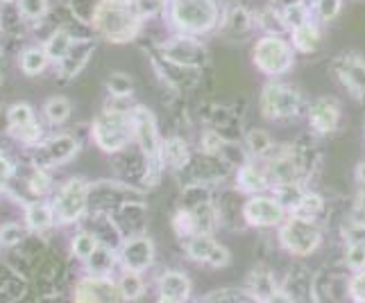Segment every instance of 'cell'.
<instances>
[{
    "label": "cell",
    "instance_id": "cell-18",
    "mask_svg": "<svg viewBox=\"0 0 365 303\" xmlns=\"http://www.w3.org/2000/svg\"><path fill=\"white\" fill-rule=\"evenodd\" d=\"M193 152L188 141H184L182 136H170L161 143V161L163 168H170L173 172H182L188 161H191Z\"/></svg>",
    "mask_w": 365,
    "mask_h": 303
},
{
    "label": "cell",
    "instance_id": "cell-25",
    "mask_svg": "<svg viewBox=\"0 0 365 303\" xmlns=\"http://www.w3.org/2000/svg\"><path fill=\"white\" fill-rule=\"evenodd\" d=\"M274 289H277L274 276L268 270H255L250 274V292L257 297L259 303L266 301Z\"/></svg>",
    "mask_w": 365,
    "mask_h": 303
},
{
    "label": "cell",
    "instance_id": "cell-9",
    "mask_svg": "<svg viewBox=\"0 0 365 303\" xmlns=\"http://www.w3.org/2000/svg\"><path fill=\"white\" fill-rule=\"evenodd\" d=\"M184 251L193 262L205 265V267H213V270L227 267L232 260L230 249L220 245L211 233H195L191 238H186Z\"/></svg>",
    "mask_w": 365,
    "mask_h": 303
},
{
    "label": "cell",
    "instance_id": "cell-38",
    "mask_svg": "<svg viewBox=\"0 0 365 303\" xmlns=\"http://www.w3.org/2000/svg\"><path fill=\"white\" fill-rule=\"evenodd\" d=\"M166 3H168V0H134L136 11L141 14L143 21H153L157 16H163V11H166Z\"/></svg>",
    "mask_w": 365,
    "mask_h": 303
},
{
    "label": "cell",
    "instance_id": "cell-12",
    "mask_svg": "<svg viewBox=\"0 0 365 303\" xmlns=\"http://www.w3.org/2000/svg\"><path fill=\"white\" fill-rule=\"evenodd\" d=\"M236 179V191L243 195H259V193H270L272 191V181H270V172L266 166V159H247L243 166H238L234 172Z\"/></svg>",
    "mask_w": 365,
    "mask_h": 303
},
{
    "label": "cell",
    "instance_id": "cell-42",
    "mask_svg": "<svg viewBox=\"0 0 365 303\" xmlns=\"http://www.w3.org/2000/svg\"><path fill=\"white\" fill-rule=\"evenodd\" d=\"M21 238H23V231H21V226H16V224H7V226L0 229V240H3L5 245H14V243H19Z\"/></svg>",
    "mask_w": 365,
    "mask_h": 303
},
{
    "label": "cell",
    "instance_id": "cell-11",
    "mask_svg": "<svg viewBox=\"0 0 365 303\" xmlns=\"http://www.w3.org/2000/svg\"><path fill=\"white\" fill-rule=\"evenodd\" d=\"M343 120V109L338 105L336 97L329 95H320L316 100H311L307 107V122L309 127L324 136V134H334L338 127H341Z\"/></svg>",
    "mask_w": 365,
    "mask_h": 303
},
{
    "label": "cell",
    "instance_id": "cell-3",
    "mask_svg": "<svg viewBox=\"0 0 365 303\" xmlns=\"http://www.w3.org/2000/svg\"><path fill=\"white\" fill-rule=\"evenodd\" d=\"M250 57L266 80H284L295 68L297 53L286 34H259L252 41Z\"/></svg>",
    "mask_w": 365,
    "mask_h": 303
},
{
    "label": "cell",
    "instance_id": "cell-13",
    "mask_svg": "<svg viewBox=\"0 0 365 303\" xmlns=\"http://www.w3.org/2000/svg\"><path fill=\"white\" fill-rule=\"evenodd\" d=\"M252 32H257L255 11L243 3L225 5L218 34L227 36V39H234V41H243L245 36H250Z\"/></svg>",
    "mask_w": 365,
    "mask_h": 303
},
{
    "label": "cell",
    "instance_id": "cell-4",
    "mask_svg": "<svg viewBox=\"0 0 365 303\" xmlns=\"http://www.w3.org/2000/svg\"><path fill=\"white\" fill-rule=\"evenodd\" d=\"M307 97L286 80H268L259 93V111L270 122H291L307 116Z\"/></svg>",
    "mask_w": 365,
    "mask_h": 303
},
{
    "label": "cell",
    "instance_id": "cell-8",
    "mask_svg": "<svg viewBox=\"0 0 365 303\" xmlns=\"http://www.w3.org/2000/svg\"><path fill=\"white\" fill-rule=\"evenodd\" d=\"M241 218L252 229H279L288 218V211L272 193H259L243 201Z\"/></svg>",
    "mask_w": 365,
    "mask_h": 303
},
{
    "label": "cell",
    "instance_id": "cell-16",
    "mask_svg": "<svg viewBox=\"0 0 365 303\" xmlns=\"http://www.w3.org/2000/svg\"><path fill=\"white\" fill-rule=\"evenodd\" d=\"M120 289L114 281L105 279V276H93L80 283L75 303H118Z\"/></svg>",
    "mask_w": 365,
    "mask_h": 303
},
{
    "label": "cell",
    "instance_id": "cell-22",
    "mask_svg": "<svg viewBox=\"0 0 365 303\" xmlns=\"http://www.w3.org/2000/svg\"><path fill=\"white\" fill-rule=\"evenodd\" d=\"M255 21H257V32L259 34H286L288 36V30L284 25L282 14L268 3L255 11Z\"/></svg>",
    "mask_w": 365,
    "mask_h": 303
},
{
    "label": "cell",
    "instance_id": "cell-43",
    "mask_svg": "<svg viewBox=\"0 0 365 303\" xmlns=\"http://www.w3.org/2000/svg\"><path fill=\"white\" fill-rule=\"evenodd\" d=\"M30 188L34 193H39L43 195L48 188H50V179H48V174L46 172H34V176L30 179Z\"/></svg>",
    "mask_w": 365,
    "mask_h": 303
},
{
    "label": "cell",
    "instance_id": "cell-6",
    "mask_svg": "<svg viewBox=\"0 0 365 303\" xmlns=\"http://www.w3.org/2000/svg\"><path fill=\"white\" fill-rule=\"evenodd\" d=\"M277 235H279V245L284 247V251L297 258L316 254L322 245V226L318 224V220H309L302 216H288L277 229Z\"/></svg>",
    "mask_w": 365,
    "mask_h": 303
},
{
    "label": "cell",
    "instance_id": "cell-40",
    "mask_svg": "<svg viewBox=\"0 0 365 303\" xmlns=\"http://www.w3.org/2000/svg\"><path fill=\"white\" fill-rule=\"evenodd\" d=\"M347 292H349L351 301L365 303V270L354 272V276H351L349 283H347Z\"/></svg>",
    "mask_w": 365,
    "mask_h": 303
},
{
    "label": "cell",
    "instance_id": "cell-36",
    "mask_svg": "<svg viewBox=\"0 0 365 303\" xmlns=\"http://www.w3.org/2000/svg\"><path fill=\"white\" fill-rule=\"evenodd\" d=\"M73 251H75V256L82 258V260L91 258L96 251H98V240H96V235H91V233L75 235V240H73Z\"/></svg>",
    "mask_w": 365,
    "mask_h": 303
},
{
    "label": "cell",
    "instance_id": "cell-17",
    "mask_svg": "<svg viewBox=\"0 0 365 303\" xmlns=\"http://www.w3.org/2000/svg\"><path fill=\"white\" fill-rule=\"evenodd\" d=\"M288 39L297 55H316L322 46V25L311 18L288 32Z\"/></svg>",
    "mask_w": 365,
    "mask_h": 303
},
{
    "label": "cell",
    "instance_id": "cell-35",
    "mask_svg": "<svg viewBox=\"0 0 365 303\" xmlns=\"http://www.w3.org/2000/svg\"><path fill=\"white\" fill-rule=\"evenodd\" d=\"M225 145H227V138L218 129H205L200 136V152H205V154H222Z\"/></svg>",
    "mask_w": 365,
    "mask_h": 303
},
{
    "label": "cell",
    "instance_id": "cell-37",
    "mask_svg": "<svg viewBox=\"0 0 365 303\" xmlns=\"http://www.w3.org/2000/svg\"><path fill=\"white\" fill-rule=\"evenodd\" d=\"M345 265H347L351 272L365 270V243H347Z\"/></svg>",
    "mask_w": 365,
    "mask_h": 303
},
{
    "label": "cell",
    "instance_id": "cell-46",
    "mask_svg": "<svg viewBox=\"0 0 365 303\" xmlns=\"http://www.w3.org/2000/svg\"><path fill=\"white\" fill-rule=\"evenodd\" d=\"M9 174H11V166H9V161L0 156V181L7 179Z\"/></svg>",
    "mask_w": 365,
    "mask_h": 303
},
{
    "label": "cell",
    "instance_id": "cell-32",
    "mask_svg": "<svg viewBox=\"0 0 365 303\" xmlns=\"http://www.w3.org/2000/svg\"><path fill=\"white\" fill-rule=\"evenodd\" d=\"M173 229H175V233H178L182 240L195 235L197 233V224H195L193 213L182 206L178 213H175V218H173Z\"/></svg>",
    "mask_w": 365,
    "mask_h": 303
},
{
    "label": "cell",
    "instance_id": "cell-33",
    "mask_svg": "<svg viewBox=\"0 0 365 303\" xmlns=\"http://www.w3.org/2000/svg\"><path fill=\"white\" fill-rule=\"evenodd\" d=\"M50 222H53V208L43 204V201H36V204L28 208V224L32 229L43 231L46 226H50Z\"/></svg>",
    "mask_w": 365,
    "mask_h": 303
},
{
    "label": "cell",
    "instance_id": "cell-39",
    "mask_svg": "<svg viewBox=\"0 0 365 303\" xmlns=\"http://www.w3.org/2000/svg\"><path fill=\"white\" fill-rule=\"evenodd\" d=\"M19 9H21V16L28 21L41 18L48 9V0H19Z\"/></svg>",
    "mask_w": 365,
    "mask_h": 303
},
{
    "label": "cell",
    "instance_id": "cell-7",
    "mask_svg": "<svg viewBox=\"0 0 365 303\" xmlns=\"http://www.w3.org/2000/svg\"><path fill=\"white\" fill-rule=\"evenodd\" d=\"M157 57L163 61H170L175 66L202 70L209 64V48L202 39L184 34H170L168 39H161L157 43Z\"/></svg>",
    "mask_w": 365,
    "mask_h": 303
},
{
    "label": "cell",
    "instance_id": "cell-26",
    "mask_svg": "<svg viewBox=\"0 0 365 303\" xmlns=\"http://www.w3.org/2000/svg\"><path fill=\"white\" fill-rule=\"evenodd\" d=\"M46 149H48V156L55 163H64L73 159V154L78 152V141L71 136H55L53 141H48Z\"/></svg>",
    "mask_w": 365,
    "mask_h": 303
},
{
    "label": "cell",
    "instance_id": "cell-20",
    "mask_svg": "<svg viewBox=\"0 0 365 303\" xmlns=\"http://www.w3.org/2000/svg\"><path fill=\"white\" fill-rule=\"evenodd\" d=\"M159 292L175 301L184 303L191 294V281L184 272H166L159 276Z\"/></svg>",
    "mask_w": 365,
    "mask_h": 303
},
{
    "label": "cell",
    "instance_id": "cell-45",
    "mask_svg": "<svg viewBox=\"0 0 365 303\" xmlns=\"http://www.w3.org/2000/svg\"><path fill=\"white\" fill-rule=\"evenodd\" d=\"M354 176H356V181L365 188V159L359 161V166H356V170H354Z\"/></svg>",
    "mask_w": 365,
    "mask_h": 303
},
{
    "label": "cell",
    "instance_id": "cell-34",
    "mask_svg": "<svg viewBox=\"0 0 365 303\" xmlns=\"http://www.w3.org/2000/svg\"><path fill=\"white\" fill-rule=\"evenodd\" d=\"M46 118L53 124H61L71 116V102L66 97H53L46 102Z\"/></svg>",
    "mask_w": 365,
    "mask_h": 303
},
{
    "label": "cell",
    "instance_id": "cell-29",
    "mask_svg": "<svg viewBox=\"0 0 365 303\" xmlns=\"http://www.w3.org/2000/svg\"><path fill=\"white\" fill-rule=\"evenodd\" d=\"M324 211V199L313 193V191H307L304 199H302V204L297 206L295 213H291V216H302V218H309V220H318L322 216Z\"/></svg>",
    "mask_w": 365,
    "mask_h": 303
},
{
    "label": "cell",
    "instance_id": "cell-15",
    "mask_svg": "<svg viewBox=\"0 0 365 303\" xmlns=\"http://www.w3.org/2000/svg\"><path fill=\"white\" fill-rule=\"evenodd\" d=\"M120 262L128 272H145L155 262V245L148 235H134L120 247Z\"/></svg>",
    "mask_w": 365,
    "mask_h": 303
},
{
    "label": "cell",
    "instance_id": "cell-1",
    "mask_svg": "<svg viewBox=\"0 0 365 303\" xmlns=\"http://www.w3.org/2000/svg\"><path fill=\"white\" fill-rule=\"evenodd\" d=\"M225 5L220 0H168L163 23L173 34L205 39L218 34Z\"/></svg>",
    "mask_w": 365,
    "mask_h": 303
},
{
    "label": "cell",
    "instance_id": "cell-48",
    "mask_svg": "<svg viewBox=\"0 0 365 303\" xmlns=\"http://www.w3.org/2000/svg\"><path fill=\"white\" fill-rule=\"evenodd\" d=\"M3 3H14V0H3Z\"/></svg>",
    "mask_w": 365,
    "mask_h": 303
},
{
    "label": "cell",
    "instance_id": "cell-47",
    "mask_svg": "<svg viewBox=\"0 0 365 303\" xmlns=\"http://www.w3.org/2000/svg\"><path fill=\"white\" fill-rule=\"evenodd\" d=\"M157 303H180V301H175V299H170V297H163V294H159Z\"/></svg>",
    "mask_w": 365,
    "mask_h": 303
},
{
    "label": "cell",
    "instance_id": "cell-41",
    "mask_svg": "<svg viewBox=\"0 0 365 303\" xmlns=\"http://www.w3.org/2000/svg\"><path fill=\"white\" fill-rule=\"evenodd\" d=\"M9 122L11 127H25L32 122V109L28 105H14L9 109Z\"/></svg>",
    "mask_w": 365,
    "mask_h": 303
},
{
    "label": "cell",
    "instance_id": "cell-14",
    "mask_svg": "<svg viewBox=\"0 0 365 303\" xmlns=\"http://www.w3.org/2000/svg\"><path fill=\"white\" fill-rule=\"evenodd\" d=\"M86 193L89 188L82 179H71L64 188L59 191L55 199V213L61 222H75L86 206Z\"/></svg>",
    "mask_w": 365,
    "mask_h": 303
},
{
    "label": "cell",
    "instance_id": "cell-23",
    "mask_svg": "<svg viewBox=\"0 0 365 303\" xmlns=\"http://www.w3.org/2000/svg\"><path fill=\"white\" fill-rule=\"evenodd\" d=\"M307 191H309V188H307V184H304V181H293V184L274 186L270 193L282 201L284 208L288 211V216H291V213H295V211H297V206L302 204V199H304Z\"/></svg>",
    "mask_w": 365,
    "mask_h": 303
},
{
    "label": "cell",
    "instance_id": "cell-30",
    "mask_svg": "<svg viewBox=\"0 0 365 303\" xmlns=\"http://www.w3.org/2000/svg\"><path fill=\"white\" fill-rule=\"evenodd\" d=\"M105 84L111 97H132L134 93V82L125 73H111Z\"/></svg>",
    "mask_w": 365,
    "mask_h": 303
},
{
    "label": "cell",
    "instance_id": "cell-21",
    "mask_svg": "<svg viewBox=\"0 0 365 303\" xmlns=\"http://www.w3.org/2000/svg\"><path fill=\"white\" fill-rule=\"evenodd\" d=\"M274 147H277L274 138L270 136L268 129L255 127V129H250L245 136V152L252 159H268L274 152Z\"/></svg>",
    "mask_w": 365,
    "mask_h": 303
},
{
    "label": "cell",
    "instance_id": "cell-2",
    "mask_svg": "<svg viewBox=\"0 0 365 303\" xmlns=\"http://www.w3.org/2000/svg\"><path fill=\"white\" fill-rule=\"evenodd\" d=\"M145 21L134 0H100L93 7V28L109 43H130L143 32Z\"/></svg>",
    "mask_w": 365,
    "mask_h": 303
},
{
    "label": "cell",
    "instance_id": "cell-24",
    "mask_svg": "<svg viewBox=\"0 0 365 303\" xmlns=\"http://www.w3.org/2000/svg\"><path fill=\"white\" fill-rule=\"evenodd\" d=\"M311 14L320 25H329L343 14L345 0H309Z\"/></svg>",
    "mask_w": 365,
    "mask_h": 303
},
{
    "label": "cell",
    "instance_id": "cell-27",
    "mask_svg": "<svg viewBox=\"0 0 365 303\" xmlns=\"http://www.w3.org/2000/svg\"><path fill=\"white\" fill-rule=\"evenodd\" d=\"M73 36L64 30H57L50 39L46 41L43 50H46V55L48 59H53V61H61L68 53H71V48H73Z\"/></svg>",
    "mask_w": 365,
    "mask_h": 303
},
{
    "label": "cell",
    "instance_id": "cell-5",
    "mask_svg": "<svg viewBox=\"0 0 365 303\" xmlns=\"http://www.w3.org/2000/svg\"><path fill=\"white\" fill-rule=\"evenodd\" d=\"M93 141L103 152H120L134 141V109H105L93 122Z\"/></svg>",
    "mask_w": 365,
    "mask_h": 303
},
{
    "label": "cell",
    "instance_id": "cell-31",
    "mask_svg": "<svg viewBox=\"0 0 365 303\" xmlns=\"http://www.w3.org/2000/svg\"><path fill=\"white\" fill-rule=\"evenodd\" d=\"M143 287L145 285H143V279H141V274H138V272H128V270H125L123 279L118 281V289H120L123 299H130V301L141 297Z\"/></svg>",
    "mask_w": 365,
    "mask_h": 303
},
{
    "label": "cell",
    "instance_id": "cell-10",
    "mask_svg": "<svg viewBox=\"0 0 365 303\" xmlns=\"http://www.w3.org/2000/svg\"><path fill=\"white\" fill-rule=\"evenodd\" d=\"M331 73L351 97L365 100V57L363 55L359 53L336 55L331 59Z\"/></svg>",
    "mask_w": 365,
    "mask_h": 303
},
{
    "label": "cell",
    "instance_id": "cell-28",
    "mask_svg": "<svg viewBox=\"0 0 365 303\" xmlns=\"http://www.w3.org/2000/svg\"><path fill=\"white\" fill-rule=\"evenodd\" d=\"M48 55L43 48H28L21 55V70L25 75H39L48 66Z\"/></svg>",
    "mask_w": 365,
    "mask_h": 303
},
{
    "label": "cell",
    "instance_id": "cell-19",
    "mask_svg": "<svg viewBox=\"0 0 365 303\" xmlns=\"http://www.w3.org/2000/svg\"><path fill=\"white\" fill-rule=\"evenodd\" d=\"M96 50V41L91 39H82V41H75L71 53L59 61L61 64V75H66V78H73L75 73H80L82 66L89 61L91 53Z\"/></svg>",
    "mask_w": 365,
    "mask_h": 303
},
{
    "label": "cell",
    "instance_id": "cell-44",
    "mask_svg": "<svg viewBox=\"0 0 365 303\" xmlns=\"http://www.w3.org/2000/svg\"><path fill=\"white\" fill-rule=\"evenodd\" d=\"M263 303H295V299H293V294L291 292H286V289H279L277 287L274 292L263 301Z\"/></svg>",
    "mask_w": 365,
    "mask_h": 303
}]
</instances>
